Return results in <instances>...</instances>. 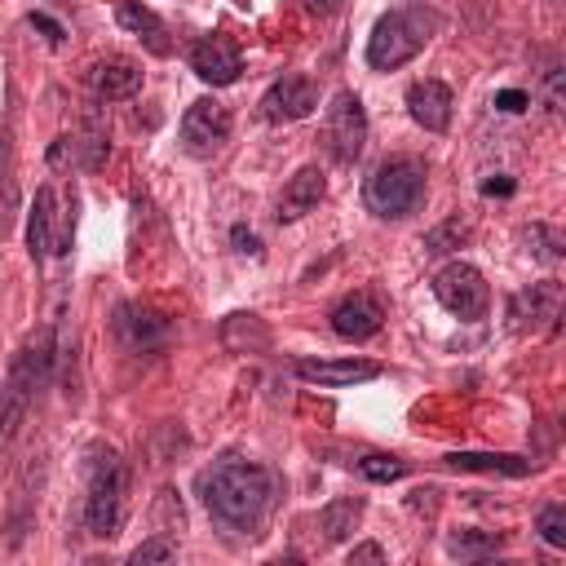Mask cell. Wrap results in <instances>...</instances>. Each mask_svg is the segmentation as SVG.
I'll use <instances>...</instances> for the list:
<instances>
[{
  "label": "cell",
  "instance_id": "1",
  "mask_svg": "<svg viewBox=\"0 0 566 566\" xmlns=\"http://www.w3.org/2000/svg\"><path fill=\"white\" fill-rule=\"evenodd\" d=\"M199 495H203V509L212 513L217 526L226 531H256L261 517L270 513V500H274V473L256 460H217L212 469L199 473Z\"/></svg>",
  "mask_w": 566,
  "mask_h": 566
},
{
  "label": "cell",
  "instance_id": "21",
  "mask_svg": "<svg viewBox=\"0 0 566 566\" xmlns=\"http://www.w3.org/2000/svg\"><path fill=\"white\" fill-rule=\"evenodd\" d=\"M500 544H504V539H500L495 531H455V535H447V553H451V557H460V562L491 557Z\"/></svg>",
  "mask_w": 566,
  "mask_h": 566
},
{
  "label": "cell",
  "instance_id": "27",
  "mask_svg": "<svg viewBox=\"0 0 566 566\" xmlns=\"http://www.w3.org/2000/svg\"><path fill=\"white\" fill-rule=\"evenodd\" d=\"M491 106H495V111H504V115H517V111H526V106H531V97H526L522 88H500V93L491 97Z\"/></svg>",
  "mask_w": 566,
  "mask_h": 566
},
{
  "label": "cell",
  "instance_id": "15",
  "mask_svg": "<svg viewBox=\"0 0 566 566\" xmlns=\"http://www.w3.org/2000/svg\"><path fill=\"white\" fill-rule=\"evenodd\" d=\"M407 115L429 128V133H442L451 124V88L442 80H416L407 88Z\"/></svg>",
  "mask_w": 566,
  "mask_h": 566
},
{
  "label": "cell",
  "instance_id": "9",
  "mask_svg": "<svg viewBox=\"0 0 566 566\" xmlns=\"http://www.w3.org/2000/svg\"><path fill=\"white\" fill-rule=\"evenodd\" d=\"M111 327H115V336H119V345L128 354H155V349L168 345V318L159 310H150V305H137V301H124L115 310Z\"/></svg>",
  "mask_w": 566,
  "mask_h": 566
},
{
  "label": "cell",
  "instance_id": "10",
  "mask_svg": "<svg viewBox=\"0 0 566 566\" xmlns=\"http://www.w3.org/2000/svg\"><path fill=\"white\" fill-rule=\"evenodd\" d=\"M190 71L212 88L217 84H234L239 71H243V53L226 31H208V35H199L190 44Z\"/></svg>",
  "mask_w": 566,
  "mask_h": 566
},
{
  "label": "cell",
  "instance_id": "26",
  "mask_svg": "<svg viewBox=\"0 0 566 566\" xmlns=\"http://www.w3.org/2000/svg\"><path fill=\"white\" fill-rule=\"evenodd\" d=\"M531 243H535V256L539 261H557L562 256V234L548 230V226H531Z\"/></svg>",
  "mask_w": 566,
  "mask_h": 566
},
{
  "label": "cell",
  "instance_id": "29",
  "mask_svg": "<svg viewBox=\"0 0 566 566\" xmlns=\"http://www.w3.org/2000/svg\"><path fill=\"white\" fill-rule=\"evenodd\" d=\"M27 22H31L35 31H44V40H49V44H62V40H66V31H62V22H53L49 13H31Z\"/></svg>",
  "mask_w": 566,
  "mask_h": 566
},
{
  "label": "cell",
  "instance_id": "13",
  "mask_svg": "<svg viewBox=\"0 0 566 566\" xmlns=\"http://www.w3.org/2000/svg\"><path fill=\"white\" fill-rule=\"evenodd\" d=\"M562 310V283L544 279V283H531L522 287L513 301H509V327L513 332H535L544 323H553Z\"/></svg>",
  "mask_w": 566,
  "mask_h": 566
},
{
  "label": "cell",
  "instance_id": "31",
  "mask_svg": "<svg viewBox=\"0 0 566 566\" xmlns=\"http://www.w3.org/2000/svg\"><path fill=\"white\" fill-rule=\"evenodd\" d=\"M513 190H517V181H513V177H504V172L482 181V195H500V199H504V195H513Z\"/></svg>",
  "mask_w": 566,
  "mask_h": 566
},
{
  "label": "cell",
  "instance_id": "6",
  "mask_svg": "<svg viewBox=\"0 0 566 566\" xmlns=\"http://www.w3.org/2000/svg\"><path fill=\"white\" fill-rule=\"evenodd\" d=\"M433 296L442 301V310H451V314L464 318V323L482 318L486 305H491V287H486L482 270L469 265V261H451V265H442V270L433 274Z\"/></svg>",
  "mask_w": 566,
  "mask_h": 566
},
{
  "label": "cell",
  "instance_id": "8",
  "mask_svg": "<svg viewBox=\"0 0 566 566\" xmlns=\"http://www.w3.org/2000/svg\"><path fill=\"white\" fill-rule=\"evenodd\" d=\"M363 146H367V111H363L358 93L340 88L327 106V150H332V159L354 164L363 155Z\"/></svg>",
  "mask_w": 566,
  "mask_h": 566
},
{
  "label": "cell",
  "instance_id": "19",
  "mask_svg": "<svg viewBox=\"0 0 566 566\" xmlns=\"http://www.w3.org/2000/svg\"><path fill=\"white\" fill-rule=\"evenodd\" d=\"M53 221H57V190L53 186H40L35 190V203H31V221H27V248L35 261H44L49 252H62L57 248V234H53Z\"/></svg>",
  "mask_w": 566,
  "mask_h": 566
},
{
  "label": "cell",
  "instance_id": "12",
  "mask_svg": "<svg viewBox=\"0 0 566 566\" xmlns=\"http://www.w3.org/2000/svg\"><path fill=\"white\" fill-rule=\"evenodd\" d=\"M380 323H385V305L367 287H358V292H349L332 305V332L340 340H367V336L380 332Z\"/></svg>",
  "mask_w": 566,
  "mask_h": 566
},
{
  "label": "cell",
  "instance_id": "32",
  "mask_svg": "<svg viewBox=\"0 0 566 566\" xmlns=\"http://www.w3.org/2000/svg\"><path fill=\"white\" fill-rule=\"evenodd\" d=\"M380 557H385V553H380L376 544H358V548L349 553V562H380Z\"/></svg>",
  "mask_w": 566,
  "mask_h": 566
},
{
  "label": "cell",
  "instance_id": "17",
  "mask_svg": "<svg viewBox=\"0 0 566 566\" xmlns=\"http://www.w3.org/2000/svg\"><path fill=\"white\" fill-rule=\"evenodd\" d=\"M115 22L128 31V35H137L155 57H164L172 44H168V27L159 22V13L155 9H146V4H137V0H119L115 4Z\"/></svg>",
  "mask_w": 566,
  "mask_h": 566
},
{
  "label": "cell",
  "instance_id": "22",
  "mask_svg": "<svg viewBox=\"0 0 566 566\" xmlns=\"http://www.w3.org/2000/svg\"><path fill=\"white\" fill-rule=\"evenodd\" d=\"M358 513H363V500H336V504H327L323 509V531H327V539H345L349 531H354V522H358Z\"/></svg>",
  "mask_w": 566,
  "mask_h": 566
},
{
  "label": "cell",
  "instance_id": "4",
  "mask_svg": "<svg viewBox=\"0 0 566 566\" xmlns=\"http://www.w3.org/2000/svg\"><path fill=\"white\" fill-rule=\"evenodd\" d=\"M363 203L385 221L411 217L424 203V164L411 155H394V159L376 164V172L363 186Z\"/></svg>",
  "mask_w": 566,
  "mask_h": 566
},
{
  "label": "cell",
  "instance_id": "24",
  "mask_svg": "<svg viewBox=\"0 0 566 566\" xmlns=\"http://www.w3.org/2000/svg\"><path fill=\"white\" fill-rule=\"evenodd\" d=\"M535 531L544 535V544L566 548V504H544L535 517Z\"/></svg>",
  "mask_w": 566,
  "mask_h": 566
},
{
  "label": "cell",
  "instance_id": "30",
  "mask_svg": "<svg viewBox=\"0 0 566 566\" xmlns=\"http://www.w3.org/2000/svg\"><path fill=\"white\" fill-rule=\"evenodd\" d=\"M230 243H234V252H248V256H261V239L248 230V226H234L230 230Z\"/></svg>",
  "mask_w": 566,
  "mask_h": 566
},
{
  "label": "cell",
  "instance_id": "7",
  "mask_svg": "<svg viewBox=\"0 0 566 566\" xmlns=\"http://www.w3.org/2000/svg\"><path fill=\"white\" fill-rule=\"evenodd\" d=\"M230 111L217 102V97H199V102H190L186 106V115H181V146H186V155H195V159H212L226 142H230Z\"/></svg>",
  "mask_w": 566,
  "mask_h": 566
},
{
  "label": "cell",
  "instance_id": "5",
  "mask_svg": "<svg viewBox=\"0 0 566 566\" xmlns=\"http://www.w3.org/2000/svg\"><path fill=\"white\" fill-rule=\"evenodd\" d=\"M49 358H53V349H49V332H40L35 340H27V345H22V354L13 358L9 385L0 389V447L13 438L18 420L27 416L31 394H35V385H40V380H44V371H49Z\"/></svg>",
  "mask_w": 566,
  "mask_h": 566
},
{
  "label": "cell",
  "instance_id": "18",
  "mask_svg": "<svg viewBox=\"0 0 566 566\" xmlns=\"http://www.w3.org/2000/svg\"><path fill=\"white\" fill-rule=\"evenodd\" d=\"M323 190H327L323 168L305 164V168H301V172H296V177L283 186V195H279V221H296V217H305L310 208H318Z\"/></svg>",
  "mask_w": 566,
  "mask_h": 566
},
{
  "label": "cell",
  "instance_id": "11",
  "mask_svg": "<svg viewBox=\"0 0 566 566\" xmlns=\"http://www.w3.org/2000/svg\"><path fill=\"white\" fill-rule=\"evenodd\" d=\"M314 106H318V88H314V80H310V75H296V71L279 75V80L265 88V97H261V115H265L270 124L305 119Z\"/></svg>",
  "mask_w": 566,
  "mask_h": 566
},
{
  "label": "cell",
  "instance_id": "20",
  "mask_svg": "<svg viewBox=\"0 0 566 566\" xmlns=\"http://www.w3.org/2000/svg\"><path fill=\"white\" fill-rule=\"evenodd\" d=\"M447 469H460V473H504V478H526L531 473V460L522 455H491V451H451L442 455Z\"/></svg>",
  "mask_w": 566,
  "mask_h": 566
},
{
  "label": "cell",
  "instance_id": "25",
  "mask_svg": "<svg viewBox=\"0 0 566 566\" xmlns=\"http://www.w3.org/2000/svg\"><path fill=\"white\" fill-rule=\"evenodd\" d=\"M172 539H164V535H155V539H146V544H137L133 553H128V562L133 566H146V562H172Z\"/></svg>",
  "mask_w": 566,
  "mask_h": 566
},
{
  "label": "cell",
  "instance_id": "23",
  "mask_svg": "<svg viewBox=\"0 0 566 566\" xmlns=\"http://www.w3.org/2000/svg\"><path fill=\"white\" fill-rule=\"evenodd\" d=\"M358 473L367 482H398L407 473V460H398V455H363L358 460Z\"/></svg>",
  "mask_w": 566,
  "mask_h": 566
},
{
  "label": "cell",
  "instance_id": "14",
  "mask_svg": "<svg viewBox=\"0 0 566 566\" xmlns=\"http://www.w3.org/2000/svg\"><path fill=\"white\" fill-rule=\"evenodd\" d=\"M292 371L310 385H323V389H345V385H363V380L380 376V367L363 363V358H301Z\"/></svg>",
  "mask_w": 566,
  "mask_h": 566
},
{
  "label": "cell",
  "instance_id": "16",
  "mask_svg": "<svg viewBox=\"0 0 566 566\" xmlns=\"http://www.w3.org/2000/svg\"><path fill=\"white\" fill-rule=\"evenodd\" d=\"M88 84L102 102H119V97H133L142 88V66L133 57H106L88 71Z\"/></svg>",
  "mask_w": 566,
  "mask_h": 566
},
{
  "label": "cell",
  "instance_id": "3",
  "mask_svg": "<svg viewBox=\"0 0 566 566\" xmlns=\"http://www.w3.org/2000/svg\"><path fill=\"white\" fill-rule=\"evenodd\" d=\"M124 504H128V464L111 447H93L88 451V500H84L88 531L111 539L124 522Z\"/></svg>",
  "mask_w": 566,
  "mask_h": 566
},
{
  "label": "cell",
  "instance_id": "2",
  "mask_svg": "<svg viewBox=\"0 0 566 566\" xmlns=\"http://www.w3.org/2000/svg\"><path fill=\"white\" fill-rule=\"evenodd\" d=\"M438 31H442V13L438 9H429V4H398V9L376 18V27L367 35V66L371 71H394V66L411 62Z\"/></svg>",
  "mask_w": 566,
  "mask_h": 566
},
{
  "label": "cell",
  "instance_id": "28",
  "mask_svg": "<svg viewBox=\"0 0 566 566\" xmlns=\"http://www.w3.org/2000/svg\"><path fill=\"white\" fill-rule=\"evenodd\" d=\"M455 234H464V226H460V221H447V226H438V230L424 239V248H429V252H447V243H451Z\"/></svg>",
  "mask_w": 566,
  "mask_h": 566
},
{
  "label": "cell",
  "instance_id": "33",
  "mask_svg": "<svg viewBox=\"0 0 566 566\" xmlns=\"http://www.w3.org/2000/svg\"><path fill=\"white\" fill-rule=\"evenodd\" d=\"M305 9H310V13H336L340 0H305Z\"/></svg>",
  "mask_w": 566,
  "mask_h": 566
}]
</instances>
